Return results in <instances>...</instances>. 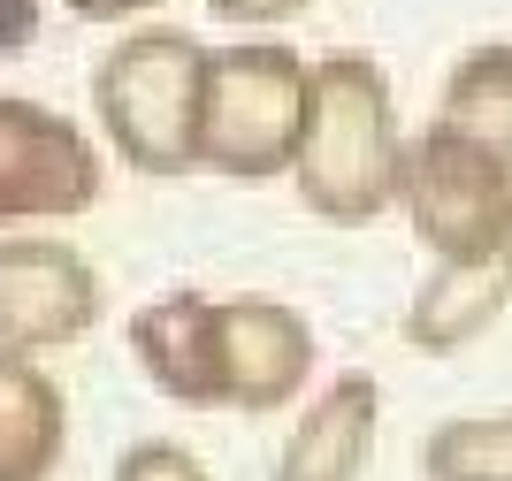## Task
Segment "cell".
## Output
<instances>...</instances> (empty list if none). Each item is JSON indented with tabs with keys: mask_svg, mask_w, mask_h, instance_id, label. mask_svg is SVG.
<instances>
[{
	"mask_svg": "<svg viewBox=\"0 0 512 481\" xmlns=\"http://www.w3.org/2000/svg\"><path fill=\"white\" fill-rule=\"evenodd\" d=\"M406 123H398V92L375 54H321L314 62V123L299 146V207L337 230H367L398 207L406 191Z\"/></svg>",
	"mask_w": 512,
	"mask_h": 481,
	"instance_id": "1",
	"label": "cell"
},
{
	"mask_svg": "<svg viewBox=\"0 0 512 481\" xmlns=\"http://www.w3.org/2000/svg\"><path fill=\"white\" fill-rule=\"evenodd\" d=\"M207 54L176 23H138L92 62V138L130 176L176 184L199 168V107H207Z\"/></svg>",
	"mask_w": 512,
	"mask_h": 481,
	"instance_id": "2",
	"label": "cell"
},
{
	"mask_svg": "<svg viewBox=\"0 0 512 481\" xmlns=\"http://www.w3.org/2000/svg\"><path fill=\"white\" fill-rule=\"evenodd\" d=\"M314 123V62L283 39H237L207 54V107H199V168L222 184H276L299 168Z\"/></svg>",
	"mask_w": 512,
	"mask_h": 481,
	"instance_id": "3",
	"label": "cell"
},
{
	"mask_svg": "<svg viewBox=\"0 0 512 481\" xmlns=\"http://www.w3.org/2000/svg\"><path fill=\"white\" fill-rule=\"evenodd\" d=\"M107 191V146L77 115L0 92V237L8 230H54L100 207Z\"/></svg>",
	"mask_w": 512,
	"mask_h": 481,
	"instance_id": "4",
	"label": "cell"
},
{
	"mask_svg": "<svg viewBox=\"0 0 512 481\" xmlns=\"http://www.w3.org/2000/svg\"><path fill=\"white\" fill-rule=\"evenodd\" d=\"M413 237L428 260H467L512 237V161L451 138L428 123L406 153V191H398Z\"/></svg>",
	"mask_w": 512,
	"mask_h": 481,
	"instance_id": "5",
	"label": "cell"
},
{
	"mask_svg": "<svg viewBox=\"0 0 512 481\" xmlns=\"http://www.w3.org/2000/svg\"><path fill=\"white\" fill-rule=\"evenodd\" d=\"M107 314V283L69 237H0V352L85 344Z\"/></svg>",
	"mask_w": 512,
	"mask_h": 481,
	"instance_id": "6",
	"label": "cell"
},
{
	"mask_svg": "<svg viewBox=\"0 0 512 481\" xmlns=\"http://www.w3.org/2000/svg\"><path fill=\"white\" fill-rule=\"evenodd\" d=\"M138 375L184 413H230V375H222V298L214 291H153L123 321Z\"/></svg>",
	"mask_w": 512,
	"mask_h": 481,
	"instance_id": "7",
	"label": "cell"
},
{
	"mask_svg": "<svg viewBox=\"0 0 512 481\" xmlns=\"http://www.w3.org/2000/svg\"><path fill=\"white\" fill-rule=\"evenodd\" d=\"M314 321L276 291H237L222 298V375H230V413L268 420L291 413L299 390L314 382Z\"/></svg>",
	"mask_w": 512,
	"mask_h": 481,
	"instance_id": "8",
	"label": "cell"
},
{
	"mask_svg": "<svg viewBox=\"0 0 512 481\" xmlns=\"http://www.w3.org/2000/svg\"><path fill=\"white\" fill-rule=\"evenodd\" d=\"M375 443H383V382L367 367H344L283 428L268 481H367Z\"/></svg>",
	"mask_w": 512,
	"mask_h": 481,
	"instance_id": "9",
	"label": "cell"
},
{
	"mask_svg": "<svg viewBox=\"0 0 512 481\" xmlns=\"http://www.w3.org/2000/svg\"><path fill=\"white\" fill-rule=\"evenodd\" d=\"M512 306V237L490 252H467V260H428V275L413 283L398 336H406L421 359H451L482 344V336L505 321Z\"/></svg>",
	"mask_w": 512,
	"mask_h": 481,
	"instance_id": "10",
	"label": "cell"
},
{
	"mask_svg": "<svg viewBox=\"0 0 512 481\" xmlns=\"http://www.w3.org/2000/svg\"><path fill=\"white\" fill-rule=\"evenodd\" d=\"M69 459V398L31 352H0V481H54Z\"/></svg>",
	"mask_w": 512,
	"mask_h": 481,
	"instance_id": "11",
	"label": "cell"
},
{
	"mask_svg": "<svg viewBox=\"0 0 512 481\" xmlns=\"http://www.w3.org/2000/svg\"><path fill=\"white\" fill-rule=\"evenodd\" d=\"M436 130L512 161V39H482L451 62L444 92H436Z\"/></svg>",
	"mask_w": 512,
	"mask_h": 481,
	"instance_id": "12",
	"label": "cell"
},
{
	"mask_svg": "<svg viewBox=\"0 0 512 481\" xmlns=\"http://www.w3.org/2000/svg\"><path fill=\"white\" fill-rule=\"evenodd\" d=\"M421 481H512V405L436 420L421 436Z\"/></svg>",
	"mask_w": 512,
	"mask_h": 481,
	"instance_id": "13",
	"label": "cell"
},
{
	"mask_svg": "<svg viewBox=\"0 0 512 481\" xmlns=\"http://www.w3.org/2000/svg\"><path fill=\"white\" fill-rule=\"evenodd\" d=\"M107 481H214L207 474V459H199L192 443H176V436H138L115 459V474Z\"/></svg>",
	"mask_w": 512,
	"mask_h": 481,
	"instance_id": "14",
	"label": "cell"
},
{
	"mask_svg": "<svg viewBox=\"0 0 512 481\" xmlns=\"http://www.w3.org/2000/svg\"><path fill=\"white\" fill-rule=\"evenodd\" d=\"M314 0H207L214 23H230V31H283V23H299Z\"/></svg>",
	"mask_w": 512,
	"mask_h": 481,
	"instance_id": "15",
	"label": "cell"
},
{
	"mask_svg": "<svg viewBox=\"0 0 512 481\" xmlns=\"http://www.w3.org/2000/svg\"><path fill=\"white\" fill-rule=\"evenodd\" d=\"M77 23H138V16H153L161 0H62Z\"/></svg>",
	"mask_w": 512,
	"mask_h": 481,
	"instance_id": "16",
	"label": "cell"
}]
</instances>
